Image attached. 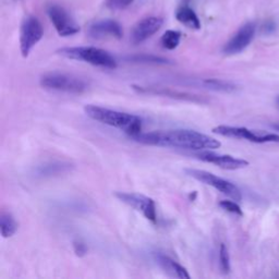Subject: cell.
<instances>
[{"label": "cell", "instance_id": "obj_11", "mask_svg": "<svg viewBox=\"0 0 279 279\" xmlns=\"http://www.w3.org/2000/svg\"><path fill=\"white\" fill-rule=\"evenodd\" d=\"M194 157L202 160V162L214 164L227 170H237L249 166V162L242 158H237L231 155L217 154V153H214L211 150H206L204 152L201 151L200 153L194 154Z\"/></svg>", "mask_w": 279, "mask_h": 279}, {"label": "cell", "instance_id": "obj_2", "mask_svg": "<svg viewBox=\"0 0 279 279\" xmlns=\"http://www.w3.org/2000/svg\"><path fill=\"white\" fill-rule=\"evenodd\" d=\"M84 111L90 119L119 129L125 132L130 137L141 133L142 131V119L138 116L95 106V105H86Z\"/></svg>", "mask_w": 279, "mask_h": 279}, {"label": "cell", "instance_id": "obj_18", "mask_svg": "<svg viewBox=\"0 0 279 279\" xmlns=\"http://www.w3.org/2000/svg\"><path fill=\"white\" fill-rule=\"evenodd\" d=\"M202 84H203L206 88L217 90V92L231 93L237 89V86L234 84V83L225 80H219V79H206L204 81H202Z\"/></svg>", "mask_w": 279, "mask_h": 279}, {"label": "cell", "instance_id": "obj_20", "mask_svg": "<svg viewBox=\"0 0 279 279\" xmlns=\"http://www.w3.org/2000/svg\"><path fill=\"white\" fill-rule=\"evenodd\" d=\"M132 61L135 62H146V64H157V65H166L169 64V61L162 58V57H157V56H153V55H140V56H132V57L129 58Z\"/></svg>", "mask_w": 279, "mask_h": 279}, {"label": "cell", "instance_id": "obj_6", "mask_svg": "<svg viewBox=\"0 0 279 279\" xmlns=\"http://www.w3.org/2000/svg\"><path fill=\"white\" fill-rule=\"evenodd\" d=\"M184 171L188 176L197 179L198 181H201V182H203L207 185L213 187L214 189L218 190L222 194L227 195V197L232 199L234 201L239 202L242 200V194L239 188L226 179L215 176L214 173L205 170L189 168V169H185Z\"/></svg>", "mask_w": 279, "mask_h": 279}, {"label": "cell", "instance_id": "obj_3", "mask_svg": "<svg viewBox=\"0 0 279 279\" xmlns=\"http://www.w3.org/2000/svg\"><path fill=\"white\" fill-rule=\"evenodd\" d=\"M62 57L86 62L96 67L116 69L117 61L107 51L93 46H79V47H64L57 51Z\"/></svg>", "mask_w": 279, "mask_h": 279}, {"label": "cell", "instance_id": "obj_16", "mask_svg": "<svg viewBox=\"0 0 279 279\" xmlns=\"http://www.w3.org/2000/svg\"><path fill=\"white\" fill-rule=\"evenodd\" d=\"M133 88L137 89L138 92H141V93H150V94L169 96V97H173V99L189 100V101H192V102H202V100H199L197 96L188 94V93L177 92V90L165 89V88H149V87H142V86H133Z\"/></svg>", "mask_w": 279, "mask_h": 279}, {"label": "cell", "instance_id": "obj_23", "mask_svg": "<svg viewBox=\"0 0 279 279\" xmlns=\"http://www.w3.org/2000/svg\"><path fill=\"white\" fill-rule=\"evenodd\" d=\"M219 206L222 209H225V211L228 213L236 214L238 216H243V212H242L241 207L234 201H227V200L221 201V202H219Z\"/></svg>", "mask_w": 279, "mask_h": 279}, {"label": "cell", "instance_id": "obj_10", "mask_svg": "<svg viewBox=\"0 0 279 279\" xmlns=\"http://www.w3.org/2000/svg\"><path fill=\"white\" fill-rule=\"evenodd\" d=\"M255 31L256 26L253 22H248L242 25L234 36L228 40L222 52L226 55H236L243 52L253 40Z\"/></svg>", "mask_w": 279, "mask_h": 279}, {"label": "cell", "instance_id": "obj_14", "mask_svg": "<svg viewBox=\"0 0 279 279\" xmlns=\"http://www.w3.org/2000/svg\"><path fill=\"white\" fill-rule=\"evenodd\" d=\"M156 261L159 264V266L163 268V270H165V273H167L169 276L181 278V279L190 278V275L187 271V269L183 266H181V265L176 261L170 259L169 256L158 253L156 254Z\"/></svg>", "mask_w": 279, "mask_h": 279}, {"label": "cell", "instance_id": "obj_1", "mask_svg": "<svg viewBox=\"0 0 279 279\" xmlns=\"http://www.w3.org/2000/svg\"><path fill=\"white\" fill-rule=\"evenodd\" d=\"M131 138L145 145L173 148L190 151H206L220 148L221 143L214 137L194 130H168L138 133Z\"/></svg>", "mask_w": 279, "mask_h": 279}, {"label": "cell", "instance_id": "obj_9", "mask_svg": "<svg viewBox=\"0 0 279 279\" xmlns=\"http://www.w3.org/2000/svg\"><path fill=\"white\" fill-rule=\"evenodd\" d=\"M115 197L123 202L124 204L133 207L137 212H141L146 219L154 222V224L157 221L156 204L153 199L133 192H116Z\"/></svg>", "mask_w": 279, "mask_h": 279}, {"label": "cell", "instance_id": "obj_25", "mask_svg": "<svg viewBox=\"0 0 279 279\" xmlns=\"http://www.w3.org/2000/svg\"><path fill=\"white\" fill-rule=\"evenodd\" d=\"M265 30H266V32H273L275 30V25L274 23H271V22H268L266 23V25H265Z\"/></svg>", "mask_w": 279, "mask_h": 279}, {"label": "cell", "instance_id": "obj_13", "mask_svg": "<svg viewBox=\"0 0 279 279\" xmlns=\"http://www.w3.org/2000/svg\"><path fill=\"white\" fill-rule=\"evenodd\" d=\"M87 32L89 36L95 39H103L107 37L120 39L123 36L121 25L117 21L110 19L96 21V22L89 25Z\"/></svg>", "mask_w": 279, "mask_h": 279}, {"label": "cell", "instance_id": "obj_24", "mask_svg": "<svg viewBox=\"0 0 279 279\" xmlns=\"http://www.w3.org/2000/svg\"><path fill=\"white\" fill-rule=\"evenodd\" d=\"M73 248H74V252L76 253V255L82 256V255H84L86 253L85 244H83L81 242H74Z\"/></svg>", "mask_w": 279, "mask_h": 279}, {"label": "cell", "instance_id": "obj_21", "mask_svg": "<svg viewBox=\"0 0 279 279\" xmlns=\"http://www.w3.org/2000/svg\"><path fill=\"white\" fill-rule=\"evenodd\" d=\"M219 264L222 273L228 274L230 271V256L228 249L224 243H221L219 248Z\"/></svg>", "mask_w": 279, "mask_h": 279}, {"label": "cell", "instance_id": "obj_15", "mask_svg": "<svg viewBox=\"0 0 279 279\" xmlns=\"http://www.w3.org/2000/svg\"><path fill=\"white\" fill-rule=\"evenodd\" d=\"M176 19L181 24L189 27L191 30L198 31L201 29V21L199 17L197 16V13L194 12V10L189 8V7H181L176 13Z\"/></svg>", "mask_w": 279, "mask_h": 279}, {"label": "cell", "instance_id": "obj_12", "mask_svg": "<svg viewBox=\"0 0 279 279\" xmlns=\"http://www.w3.org/2000/svg\"><path fill=\"white\" fill-rule=\"evenodd\" d=\"M164 24V20L159 17L145 18L134 25L131 31L130 39L134 45L141 44L156 34Z\"/></svg>", "mask_w": 279, "mask_h": 279}, {"label": "cell", "instance_id": "obj_22", "mask_svg": "<svg viewBox=\"0 0 279 279\" xmlns=\"http://www.w3.org/2000/svg\"><path fill=\"white\" fill-rule=\"evenodd\" d=\"M134 3V0H106L105 5L108 9L113 11H119L127 9L132 4Z\"/></svg>", "mask_w": 279, "mask_h": 279}, {"label": "cell", "instance_id": "obj_8", "mask_svg": "<svg viewBox=\"0 0 279 279\" xmlns=\"http://www.w3.org/2000/svg\"><path fill=\"white\" fill-rule=\"evenodd\" d=\"M47 16L54 24L59 36L67 37L80 32V26L76 24L71 15L59 5H50L47 7Z\"/></svg>", "mask_w": 279, "mask_h": 279}, {"label": "cell", "instance_id": "obj_26", "mask_svg": "<svg viewBox=\"0 0 279 279\" xmlns=\"http://www.w3.org/2000/svg\"><path fill=\"white\" fill-rule=\"evenodd\" d=\"M275 128H277V129L279 130V125H276V127H275Z\"/></svg>", "mask_w": 279, "mask_h": 279}, {"label": "cell", "instance_id": "obj_17", "mask_svg": "<svg viewBox=\"0 0 279 279\" xmlns=\"http://www.w3.org/2000/svg\"><path fill=\"white\" fill-rule=\"evenodd\" d=\"M0 230H2L4 238H10L17 232L18 222L10 213H2V216H0Z\"/></svg>", "mask_w": 279, "mask_h": 279}, {"label": "cell", "instance_id": "obj_7", "mask_svg": "<svg viewBox=\"0 0 279 279\" xmlns=\"http://www.w3.org/2000/svg\"><path fill=\"white\" fill-rule=\"evenodd\" d=\"M214 133L231 138H243L253 143H279V135L273 133H264L262 131H253L243 127H230V125H218L212 130Z\"/></svg>", "mask_w": 279, "mask_h": 279}, {"label": "cell", "instance_id": "obj_5", "mask_svg": "<svg viewBox=\"0 0 279 279\" xmlns=\"http://www.w3.org/2000/svg\"><path fill=\"white\" fill-rule=\"evenodd\" d=\"M44 29L40 21L34 16H25L20 27V50L24 58L29 57L31 51L43 38Z\"/></svg>", "mask_w": 279, "mask_h": 279}, {"label": "cell", "instance_id": "obj_4", "mask_svg": "<svg viewBox=\"0 0 279 279\" xmlns=\"http://www.w3.org/2000/svg\"><path fill=\"white\" fill-rule=\"evenodd\" d=\"M40 85L47 89L59 90V92L80 94L87 89V83L72 74L51 72L40 78Z\"/></svg>", "mask_w": 279, "mask_h": 279}, {"label": "cell", "instance_id": "obj_19", "mask_svg": "<svg viewBox=\"0 0 279 279\" xmlns=\"http://www.w3.org/2000/svg\"><path fill=\"white\" fill-rule=\"evenodd\" d=\"M181 33L179 31H174V30H168L166 31L162 38H160V43H162V46L167 51H173L179 46L180 40H181Z\"/></svg>", "mask_w": 279, "mask_h": 279}]
</instances>
